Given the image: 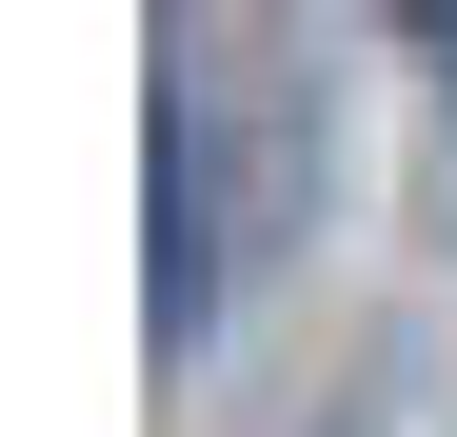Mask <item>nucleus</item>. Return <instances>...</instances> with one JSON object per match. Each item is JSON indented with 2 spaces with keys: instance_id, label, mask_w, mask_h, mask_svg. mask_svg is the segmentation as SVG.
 Instances as JSON below:
<instances>
[{
  "instance_id": "obj_1",
  "label": "nucleus",
  "mask_w": 457,
  "mask_h": 437,
  "mask_svg": "<svg viewBox=\"0 0 457 437\" xmlns=\"http://www.w3.org/2000/svg\"><path fill=\"white\" fill-rule=\"evenodd\" d=\"M298 179H319L298 160V100L278 80H219V40H179V100H160V338L219 318V278L278 239Z\"/></svg>"
}]
</instances>
